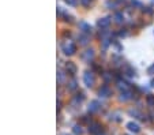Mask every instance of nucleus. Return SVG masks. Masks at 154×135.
<instances>
[{
    "instance_id": "f257e3e1",
    "label": "nucleus",
    "mask_w": 154,
    "mask_h": 135,
    "mask_svg": "<svg viewBox=\"0 0 154 135\" xmlns=\"http://www.w3.org/2000/svg\"><path fill=\"white\" fill-rule=\"evenodd\" d=\"M61 49H63V52L66 53V55H74V53L76 52V47H75V44H74L72 41L63 42V45H61Z\"/></svg>"
},
{
    "instance_id": "f03ea898",
    "label": "nucleus",
    "mask_w": 154,
    "mask_h": 135,
    "mask_svg": "<svg viewBox=\"0 0 154 135\" xmlns=\"http://www.w3.org/2000/svg\"><path fill=\"white\" fill-rule=\"evenodd\" d=\"M94 74L91 72V71H86V72L83 74V82L85 85L87 86V87H91V86L94 85Z\"/></svg>"
},
{
    "instance_id": "7ed1b4c3",
    "label": "nucleus",
    "mask_w": 154,
    "mask_h": 135,
    "mask_svg": "<svg viewBox=\"0 0 154 135\" xmlns=\"http://www.w3.org/2000/svg\"><path fill=\"white\" fill-rule=\"evenodd\" d=\"M101 130H102V127H101V124H98V123H93L89 126V131H90V134H93V135L100 134Z\"/></svg>"
},
{
    "instance_id": "20e7f679",
    "label": "nucleus",
    "mask_w": 154,
    "mask_h": 135,
    "mask_svg": "<svg viewBox=\"0 0 154 135\" xmlns=\"http://www.w3.org/2000/svg\"><path fill=\"white\" fill-rule=\"evenodd\" d=\"M82 57H83V60H86V62H90V60L94 57V51L93 49H86L83 53H82Z\"/></svg>"
},
{
    "instance_id": "39448f33",
    "label": "nucleus",
    "mask_w": 154,
    "mask_h": 135,
    "mask_svg": "<svg viewBox=\"0 0 154 135\" xmlns=\"http://www.w3.org/2000/svg\"><path fill=\"white\" fill-rule=\"evenodd\" d=\"M109 25H111V18L109 17H105V18H102V19L98 21V26L101 27V29H106Z\"/></svg>"
},
{
    "instance_id": "423d86ee",
    "label": "nucleus",
    "mask_w": 154,
    "mask_h": 135,
    "mask_svg": "<svg viewBox=\"0 0 154 135\" xmlns=\"http://www.w3.org/2000/svg\"><path fill=\"white\" fill-rule=\"evenodd\" d=\"M98 94L101 96V97H109V96L112 94V90L108 87V86H102V87L98 90Z\"/></svg>"
},
{
    "instance_id": "0eeeda50",
    "label": "nucleus",
    "mask_w": 154,
    "mask_h": 135,
    "mask_svg": "<svg viewBox=\"0 0 154 135\" xmlns=\"http://www.w3.org/2000/svg\"><path fill=\"white\" fill-rule=\"evenodd\" d=\"M120 101H128L132 98V93H131L130 90H125V91H122L120 93Z\"/></svg>"
},
{
    "instance_id": "6e6552de",
    "label": "nucleus",
    "mask_w": 154,
    "mask_h": 135,
    "mask_svg": "<svg viewBox=\"0 0 154 135\" xmlns=\"http://www.w3.org/2000/svg\"><path fill=\"white\" fill-rule=\"evenodd\" d=\"M127 128L130 130L131 132H134V134H137V132H139V131H140V127L138 126L137 123H134V121H130V123L127 124Z\"/></svg>"
},
{
    "instance_id": "1a4fd4ad",
    "label": "nucleus",
    "mask_w": 154,
    "mask_h": 135,
    "mask_svg": "<svg viewBox=\"0 0 154 135\" xmlns=\"http://www.w3.org/2000/svg\"><path fill=\"white\" fill-rule=\"evenodd\" d=\"M79 27H81V29H82V32H83V33H86V34H89V33L91 32V27H90V25L85 23V22H81V23H79Z\"/></svg>"
},
{
    "instance_id": "9d476101",
    "label": "nucleus",
    "mask_w": 154,
    "mask_h": 135,
    "mask_svg": "<svg viewBox=\"0 0 154 135\" xmlns=\"http://www.w3.org/2000/svg\"><path fill=\"white\" fill-rule=\"evenodd\" d=\"M100 109V103L98 101H91L90 105H89V111L90 112H97Z\"/></svg>"
},
{
    "instance_id": "9b49d317",
    "label": "nucleus",
    "mask_w": 154,
    "mask_h": 135,
    "mask_svg": "<svg viewBox=\"0 0 154 135\" xmlns=\"http://www.w3.org/2000/svg\"><path fill=\"white\" fill-rule=\"evenodd\" d=\"M66 68H67V71H68L70 74H75V72H76V66L74 64V63H71V62H68V63H67Z\"/></svg>"
},
{
    "instance_id": "f8f14e48",
    "label": "nucleus",
    "mask_w": 154,
    "mask_h": 135,
    "mask_svg": "<svg viewBox=\"0 0 154 135\" xmlns=\"http://www.w3.org/2000/svg\"><path fill=\"white\" fill-rule=\"evenodd\" d=\"M123 19H124V18H123L122 12H116V14H115V22H117V23H122Z\"/></svg>"
},
{
    "instance_id": "ddd939ff",
    "label": "nucleus",
    "mask_w": 154,
    "mask_h": 135,
    "mask_svg": "<svg viewBox=\"0 0 154 135\" xmlns=\"http://www.w3.org/2000/svg\"><path fill=\"white\" fill-rule=\"evenodd\" d=\"M124 72L127 74L128 76H134V75H135V71L132 70L131 67H128V66H127V67H124Z\"/></svg>"
},
{
    "instance_id": "4468645a",
    "label": "nucleus",
    "mask_w": 154,
    "mask_h": 135,
    "mask_svg": "<svg viewBox=\"0 0 154 135\" xmlns=\"http://www.w3.org/2000/svg\"><path fill=\"white\" fill-rule=\"evenodd\" d=\"M76 87H78V86H76V81L71 79L70 83H68V89H70V90H76Z\"/></svg>"
},
{
    "instance_id": "2eb2a0df",
    "label": "nucleus",
    "mask_w": 154,
    "mask_h": 135,
    "mask_svg": "<svg viewBox=\"0 0 154 135\" xmlns=\"http://www.w3.org/2000/svg\"><path fill=\"white\" fill-rule=\"evenodd\" d=\"M117 86H119V89H122L123 91L128 90V86H127V83H125V82H119V85H117Z\"/></svg>"
},
{
    "instance_id": "dca6fc26",
    "label": "nucleus",
    "mask_w": 154,
    "mask_h": 135,
    "mask_svg": "<svg viewBox=\"0 0 154 135\" xmlns=\"http://www.w3.org/2000/svg\"><path fill=\"white\" fill-rule=\"evenodd\" d=\"M82 100H83V94H82V93L76 94L75 97H74V101H75V103H81Z\"/></svg>"
},
{
    "instance_id": "f3484780",
    "label": "nucleus",
    "mask_w": 154,
    "mask_h": 135,
    "mask_svg": "<svg viewBox=\"0 0 154 135\" xmlns=\"http://www.w3.org/2000/svg\"><path fill=\"white\" fill-rule=\"evenodd\" d=\"M74 132H75V134H79V135H81V134H82L81 126H74Z\"/></svg>"
},
{
    "instance_id": "a211bd4d",
    "label": "nucleus",
    "mask_w": 154,
    "mask_h": 135,
    "mask_svg": "<svg viewBox=\"0 0 154 135\" xmlns=\"http://www.w3.org/2000/svg\"><path fill=\"white\" fill-rule=\"evenodd\" d=\"M147 104L149 105H153L154 104V97L153 96H147Z\"/></svg>"
},
{
    "instance_id": "6ab92c4d",
    "label": "nucleus",
    "mask_w": 154,
    "mask_h": 135,
    "mask_svg": "<svg viewBox=\"0 0 154 135\" xmlns=\"http://www.w3.org/2000/svg\"><path fill=\"white\" fill-rule=\"evenodd\" d=\"M81 44H87V35H82L81 37Z\"/></svg>"
},
{
    "instance_id": "aec40b11",
    "label": "nucleus",
    "mask_w": 154,
    "mask_h": 135,
    "mask_svg": "<svg viewBox=\"0 0 154 135\" xmlns=\"http://www.w3.org/2000/svg\"><path fill=\"white\" fill-rule=\"evenodd\" d=\"M81 3L83 4V6H89V4H90V0H81Z\"/></svg>"
},
{
    "instance_id": "412c9836",
    "label": "nucleus",
    "mask_w": 154,
    "mask_h": 135,
    "mask_svg": "<svg viewBox=\"0 0 154 135\" xmlns=\"http://www.w3.org/2000/svg\"><path fill=\"white\" fill-rule=\"evenodd\" d=\"M149 74H154V64L153 66H151V67H149Z\"/></svg>"
},
{
    "instance_id": "4be33fe9",
    "label": "nucleus",
    "mask_w": 154,
    "mask_h": 135,
    "mask_svg": "<svg viewBox=\"0 0 154 135\" xmlns=\"http://www.w3.org/2000/svg\"><path fill=\"white\" fill-rule=\"evenodd\" d=\"M66 2H67L68 4H72V6H74V4L76 3V0H66Z\"/></svg>"
},
{
    "instance_id": "5701e85b",
    "label": "nucleus",
    "mask_w": 154,
    "mask_h": 135,
    "mask_svg": "<svg viewBox=\"0 0 154 135\" xmlns=\"http://www.w3.org/2000/svg\"><path fill=\"white\" fill-rule=\"evenodd\" d=\"M104 78H105V81H109V79H111V75H108V72H106L104 75Z\"/></svg>"
},
{
    "instance_id": "b1692460",
    "label": "nucleus",
    "mask_w": 154,
    "mask_h": 135,
    "mask_svg": "<svg viewBox=\"0 0 154 135\" xmlns=\"http://www.w3.org/2000/svg\"><path fill=\"white\" fill-rule=\"evenodd\" d=\"M151 86H153V87H154V81H153V82H151Z\"/></svg>"
}]
</instances>
